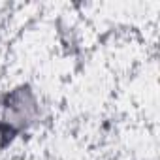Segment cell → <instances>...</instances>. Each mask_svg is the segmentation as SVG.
<instances>
[{"label": "cell", "instance_id": "cell-1", "mask_svg": "<svg viewBox=\"0 0 160 160\" xmlns=\"http://www.w3.org/2000/svg\"><path fill=\"white\" fill-rule=\"evenodd\" d=\"M38 98L28 87H17L0 100V136L13 138L36 122Z\"/></svg>", "mask_w": 160, "mask_h": 160}]
</instances>
